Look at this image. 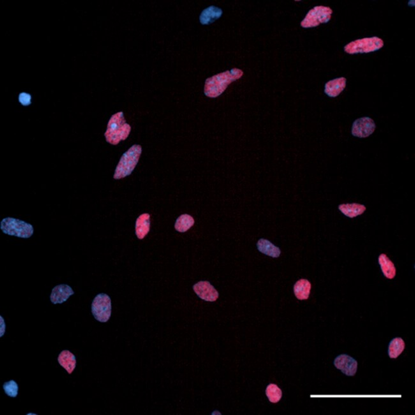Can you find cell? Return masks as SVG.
I'll return each mask as SVG.
<instances>
[{
  "label": "cell",
  "instance_id": "cell-11",
  "mask_svg": "<svg viewBox=\"0 0 415 415\" xmlns=\"http://www.w3.org/2000/svg\"><path fill=\"white\" fill-rule=\"evenodd\" d=\"M73 294H74V291L69 285H58L52 289L50 300L53 304H62Z\"/></svg>",
  "mask_w": 415,
  "mask_h": 415
},
{
  "label": "cell",
  "instance_id": "cell-12",
  "mask_svg": "<svg viewBox=\"0 0 415 415\" xmlns=\"http://www.w3.org/2000/svg\"><path fill=\"white\" fill-rule=\"evenodd\" d=\"M346 79L339 78L328 81L324 87V93L330 97H337L339 96L346 87Z\"/></svg>",
  "mask_w": 415,
  "mask_h": 415
},
{
  "label": "cell",
  "instance_id": "cell-14",
  "mask_svg": "<svg viewBox=\"0 0 415 415\" xmlns=\"http://www.w3.org/2000/svg\"><path fill=\"white\" fill-rule=\"evenodd\" d=\"M338 210L343 214L351 219L362 215L367 208L366 206L358 203L342 204L338 206Z\"/></svg>",
  "mask_w": 415,
  "mask_h": 415
},
{
  "label": "cell",
  "instance_id": "cell-1",
  "mask_svg": "<svg viewBox=\"0 0 415 415\" xmlns=\"http://www.w3.org/2000/svg\"><path fill=\"white\" fill-rule=\"evenodd\" d=\"M243 72L233 69L208 78L205 81L204 93L206 97L216 98L221 96L231 83L242 77Z\"/></svg>",
  "mask_w": 415,
  "mask_h": 415
},
{
  "label": "cell",
  "instance_id": "cell-3",
  "mask_svg": "<svg viewBox=\"0 0 415 415\" xmlns=\"http://www.w3.org/2000/svg\"><path fill=\"white\" fill-rule=\"evenodd\" d=\"M142 147L141 145L132 146L127 152L122 155L116 168L113 178L120 180L131 175L140 160Z\"/></svg>",
  "mask_w": 415,
  "mask_h": 415
},
{
  "label": "cell",
  "instance_id": "cell-7",
  "mask_svg": "<svg viewBox=\"0 0 415 415\" xmlns=\"http://www.w3.org/2000/svg\"><path fill=\"white\" fill-rule=\"evenodd\" d=\"M111 300L105 293L97 294L93 301L92 313L95 319L101 323H106L111 316Z\"/></svg>",
  "mask_w": 415,
  "mask_h": 415
},
{
  "label": "cell",
  "instance_id": "cell-5",
  "mask_svg": "<svg viewBox=\"0 0 415 415\" xmlns=\"http://www.w3.org/2000/svg\"><path fill=\"white\" fill-rule=\"evenodd\" d=\"M384 46L383 41L377 37L364 38L351 42L344 47V52L349 55L376 52Z\"/></svg>",
  "mask_w": 415,
  "mask_h": 415
},
{
  "label": "cell",
  "instance_id": "cell-4",
  "mask_svg": "<svg viewBox=\"0 0 415 415\" xmlns=\"http://www.w3.org/2000/svg\"><path fill=\"white\" fill-rule=\"evenodd\" d=\"M0 229L6 235L22 238H30L34 235L32 224L13 217L5 218L0 223Z\"/></svg>",
  "mask_w": 415,
  "mask_h": 415
},
{
  "label": "cell",
  "instance_id": "cell-20",
  "mask_svg": "<svg viewBox=\"0 0 415 415\" xmlns=\"http://www.w3.org/2000/svg\"><path fill=\"white\" fill-rule=\"evenodd\" d=\"M195 223L194 218L188 214L180 215L176 221L175 228L180 233H185L189 230Z\"/></svg>",
  "mask_w": 415,
  "mask_h": 415
},
{
  "label": "cell",
  "instance_id": "cell-16",
  "mask_svg": "<svg viewBox=\"0 0 415 415\" xmlns=\"http://www.w3.org/2000/svg\"><path fill=\"white\" fill-rule=\"evenodd\" d=\"M58 361L60 365L67 371L69 374L73 372L76 367V358L68 350H64L60 353Z\"/></svg>",
  "mask_w": 415,
  "mask_h": 415
},
{
  "label": "cell",
  "instance_id": "cell-6",
  "mask_svg": "<svg viewBox=\"0 0 415 415\" xmlns=\"http://www.w3.org/2000/svg\"><path fill=\"white\" fill-rule=\"evenodd\" d=\"M333 11L328 7L317 6L308 12L304 20L301 22V27L304 29L318 27L331 20Z\"/></svg>",
  "mask_w": 415,
  "mask_h": 415
},
{
  "label": "cell",
  "instance_id": "cell-23",
  "mask_svg": "<svg viewBox=\"0 0 415 415\" xmlns=\"http://www.w3.org/2000/svg\"><path fill=\"white\" fill-rule=\"evenodd\" d=\"M5 393L9 397L15 398L18 395L19 386L15 380L5 382L3 385Z\"/></svg>",
  "mask_w": 415,
  "mask_h": 415
},
{
  "label": "cell",
  "instance_id": "cell-21",
  "mask_svg": "<svg viewBox=\"0 0 415 415\" xmlns=\"http://www.w3.org/2000/svg\"><path fill=\"white\" fill-rule=\"evenodd\" d=\"M405 348V343L402 338H393L389 342L388 353L389 358H397Z\"/></svg>",
  "mask_w": 415,
  "mask_h": 415
},
{
  "label": "cell",
  "instance_id": "cell-19",
  "mask_svg": "<svg viewBox=\"0 0 415 415\" xmlns=\"http://www.w3.org/2000/svg\"><path fill=\"white\" fill-rule=\"evenodd\" d=\"M311 284L307 279H300L294 286V293L296 297L300 300H307L309 297Z\"/></svg>",
  "mask_w": 415,
  "mask_h": 415
},
{
  "label": "cell",
  "instance_id": "cell-25",
  "mask_svg": "<svg viewBox=\"0 0 415 415\" xmlns=\"http://www.w3.org/2000/svg\"><path fill=\"white\" fill-rule=\"evenodd\" d=\"M27 414H28V415H29V414H35V415H36V414H34V413H28Z\"/></svg>",
  "mask_w": 415,
  "mask_h": 415
},
{
  "label": "cell",
  "instance_id": "cell-9",
  "mask_svg": "<svg viewBox=\"0 0 415 415\" xmlns=\"http://www.w3.org/2000/svg\"><path fill=\"white\" fill-rule=\"evenodd\" d=\"M333 364L336 368L347 376H354L356 374L358 363L353 357L347 354H340L335 359Z\"/></svg>",
  "mask_w": 415,
  "mask_h": 415
},
{
  "label": "cell",
  "instance_id": "cell-8",
  "mask_svg": "<svg viewBox=\"0 0 415 415\" xmlns=\"http://www.w3.org/2000/svg\"><path fill=\"white\" fill-rule=\"evenodd\" d=\"M375 124L369 117L358 118L352 125L351 134L359 138H365L374 133Z\"/></svg>",
  "mask_w": 415,
  "mask_h": 415
},
{
  "label": "cell",
  "instance_id": "cell-17",
  "mask_svg": "<svg viewBox=\"0 0 415 415\" xmlns=\"http://www.w3.org/2000/svg\"><path fill=\"white\" fill-rule=\"evenodd\" d=\"M257 248L261 253L274 258H277L281 254V250L279 247H276L266 239H260L257 243Z\"/></svg>",
  "mask_w": 415,
  "mask_h": 415
},
{
  "label": "cell",
  "instance_id": "cell-22",
  "mask_svg": "<svg viewBox=\"0 0 415 415\" xmlns=\"http://www.w3.org/2000/svg\"><path fill=\"white\" fill-rule=\"evenodd\" d=\"M266 395L269 400L272 403H277L281 399L282 392L281 389L275 384H270L266 389Z\"/></svg>",
  "mask_w": 415,
  "mask_h": 415
},
{
  "label": "cell",
  "instance_id": "cell-10",
  "mask_svg": "<svg viewBox=\"0 0 415 415\" xmlns=\"http://www.w3.org/2000/svg\"><path fill=\"white\" fill-rule=\"evenodd\" d=\"M193 289L199 298L206 301H215L219 298V293L208 281H200L194 284Z\"/></svg>",
  "mask_w": 415,
  "mask_h": 415
},
{
  "label": "cell",
  "instance_id": "cell-15",
  "mask_svg": "<svg viewBox=\"0 0 415 415\" xmlns=\"http://www.w3.org/2000/svg\"><path fill=\"white\" fill-rule=\"evenodd\" d=\"M222 13H223L221 9L215 6H210L203 11L199 16V21L203 25H210L219 20L221 17Z\"/></svg>",
  "mask_w": 415,
  "mask_h": 415
},
{
  "label": "cell",
  "instance_id": "cell-2",
  "mask_svg": "<svg viewBox=\"0 0 415 415\" xmlns=\"http://www.w3.org/2000/svg\"><path fill=\"white\" fill-rule=\"evenodd\" d=\"M131 131V125L127 124L124 113L120 111L111 117L104 136L107 142L111 145H117L120 141L127 140Z\"/></svg>",
  "mask_w": 415,
  "mask_h": 415
},
{
  "label": "cell",
  "instance_id": "cell-18",
  "mask_svg": "<svg viewBox=\"0 0 415 415\" xmlns=\"http://www.w3.org/2000/svg\"><path fill=\"white\" fill-rule=\"evenodd\" d=\"M378 262L384 277L388 279H393L396 275V268L393 262L385 254L379 255Z\"/></svg>",
  "mask_w": 415,
  "mask_h": 415
},
{
  "label": "cell",
  "instance_id": "cell-24",
  "mask_svg": "<svg viewBox=\"0 0 415 415\" xmlns=\"http://www.w3.org/2000/svg\"><path fill=\"white\" fill-rule=\"evenodd\" d=\"M32 97L30 94L27 93H22L19 96V101L22 105L27 106L31 104Z\"/></svg>",
  "mask_w": 415,
  "mask_h": 415
},
{
  "label": "cell",
  "instance_id": "cell-13",
  "mask_svg": "<svg viewBox=\"0 0 415 415\" xmlns=\"http://www.w3.org/2000/svg\"><path fill=\"white\" fill-rule=\"evenodd\" d=\"M150 229V215L143 213L138 218L136 222V235L140 240H143L149 233Z\"/></svg>",
  "mask_w": 415,
  "mask_h": 415
}]
</instances>
